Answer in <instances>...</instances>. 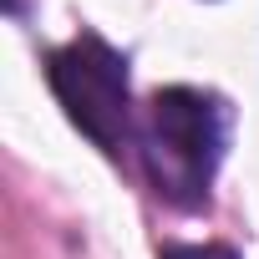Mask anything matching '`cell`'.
I'll return each mask as SVG.
<instances>
[{
    "label": "cell",
    "instance_id": "1",
    "mask_svg": "<svg viewBox=\"0 0 259 259\" xmlns=\"http://www.w3.org/2000/svg\"><path fill=\"white\" fill-rule=\"evenodd\" d=\"M224 138H229V107L213 92L168 87L148 97L133 148L143 153L148 183L173 208H198L224 158Z\"/></svg>",
    "mask_w": 259,
    "mask_h": 259
},
{
    "label": "cell",
    "instance_id": "2",
    "mask_svg": "<svg viewBox=\"0 0 259 259\" xmlns=\"http://www.w3.org/2000/svg\"><path fill=\"white\" fill-rule=\"evenodd\" d=\"M46 76L66 117L102 148L122 153L133 148V107H127V61L102 36H76L71 46L46 56Z\"/></svg>",
    "mask_w": 259,
    "mask_h": 259
},
{
    "label": "cell",
    "instance_id": "3",
    "mask_svg": "<svg viewBox=\"0 0 259 259\" xmlns=\"http://www.w3.org/2000/svg\"><path fill=\"white\" fill-rule=\"evenodd\" d=\"M158 259H239V254L224 244H168Z\"/></svg>",
    "mask_w": 259,
    "mask_h": 259
}]
</instances>
